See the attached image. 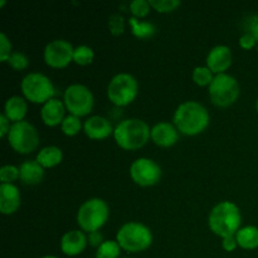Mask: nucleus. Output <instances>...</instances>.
<instances>
[{
    "label": "nucleus",
    "instance_id": "nucleus-1",
    "mask_svg": "<svg viewBox=\"0 0 258 258\" xmlns=\"http://www.w3.org/2000/svg\"><path fill=\"white\" fill-rule=\"evenodd\" d=\"M173 123L180 135L193 138L201 135L208 128L211 113L199 101H184L174 111Z\"/></svg>",
    "mask_w": 258,
    "mask_h": 258
},
{
    "label": "nucleus",
    "instance_id": "nucleus-2",
    "mask_svg": "<svg viewBox=\"0 0 258 258\" xmlns=\"http://www.w3.org/2000/svg\"><path fill=\"white\" fill-rule=\"evenodd\" d=\"M242 212L236 203L222 201L211 209L208 214V227L213 234L219 238L236 236L242 228Z\"/></svg>",
    "mask_w": 258,
    "mask_h": 258
},
{
    "label": "nucleus",
    "instance_id": "nucleus-3",
    "mask_svg": "<svg viewBox=\"0 0 258 258\" xmlns=\"http://www.w3.org/2000/svg\"><path fill=\"white\" fill-rule=\"evenodd\" d=\"M151 127L145 120L130 117L121 120L113 130L116 145L125 151H136L143 149L150 141Z\"/></svg>",
    "mask_w": 258,
    "mask_h": 258
},
{
    "label": "nucleus",
    "instance_id": "nucleus-4",
    "mask_svg": "<svg viewBox=\"0 0 258 258\" xmlns=\"http://www.w3.org/2000/svg\"><path fill=\"white\" fill-rule=\"evenodd\" d=\"M115 239L122 251L136 254L150 248L154 242V234L143 222L130 221L117 229Z\"/></svg>",
    "mask_w": 258,
    "mask_h": 258
},
{
    "label": "nucleus",
    "instance_id": "nucleus-5",
    "mask_svg": "<svg viewBox=\"0 0 258 258\" xmlns=\"http://www.w3.org/2000/svg\"><path fill=\"white\" fill-rule=\"evenodd\" d=\"M110 218V207L107 202L98 197L83 202L76 213V222L81 231L85 233L101 231Z\"/></svg>",
    "mask_w": 258,
    "mask_h": 258
},
{
    "label": "nucleus",
    "instance_id": "nucleus-6",
    "mask_svg": "<svg viewBox=\"0 0 258 258\" xmlns=\"http://www.w3.org/2000/svg\"><path fill=\"white\" fill-rule=\"evenodd\" d=\"M139 95V81L127 72L116 73L106 87L107 100L116 107H126L136 100Z\"/></svg>",
    "mask_w": 258,
    "mask_h": 258
},
{
    "label": "nucleus",
    "instance_id": "nucleus-7",
    "mask_svg": "<svg viewBox=\"0 0 258 258\" xmlns=\"http://www.w3.org/2000/svg\"><path fill=\"white\" fill-rule=\"evenodd\" d=\"M20 92L29 103L42 106L54 98L55 87L44 73L29 72L20 81Z\"/></svg>",
    "mask_w": 258,
    "mask_h": 258
},
{
    "label": "nucleus",
    "instance_id": "nucleus-8",
    "mask_svg": "<svg viewBox=\"0 0 258 258\" xmlns=\"http://www.w3.org/2000/svg\"><path fill=\"white\" fill-rule=\"evenodd\" d=\"M208 96L216 107L228 108L238 101L241 86L238 80L229 73L217 75L208 87Z\"/></svg>",
    "mask_w": 258,
    "mask_h": 258
},
{
    "label": "nucleus",
    "instance_id": "nucleus-9",
    "mask_svg": "<svg viewBox=\"0 0 258 258\" xmlns=\"http://www.w3.org/2000/svg\"><path fill=\"white\" fill-rule=\"evenodd\" d=\"M7 141L10 148L20 155H29L39 150L40 135L33 123L24 120L20 122L12 123Z\"/></svg>",
    "mask_w": 258,
    "mask_h": 258
},
{
    "label": "nucleus",
    "instance_id": "nucleus-10",
    "mask_svg": "<svg viewBox=\"0 0 258 258\" xmlns=\"http://www.w3.org/2000/svg\"><path fill=\"white\" fill-rule=\"evenodd\" d=\"M63 102L67 112L77 117H88L95 107V96L92 91L82 83H71L63 91Z\"/></svg>",
    "mask_w": 258,
    "mask_h": 258
},
{
    "label": "nucleus",
    "instance_id": "nucleus-11",
    "mask_svg": "<svg viewBox=\"0 0 258 258\" xmlns=\"http://www.w3.org/2000/svg\"><path fill=\"white\" fill-rule=\"evenodd\" d=\"M130 178L141 188H151L159 184L163 176V169L154 159L141 156L135 159L128 168Z\"/></svg>",
    "mask_w": 258,
    "mask_h": 258
},
{
    "label": "nucleus",
    "instance_id": "nucleus-12",
    "mask_svg": "<svg viewBox=\"0 0 258 258\" xmlns=\"http://www.w3.org/2000/svg\"><path fill=\"white\" fill-rule=\"evenodd\" d=\"M75 47L67 39H53L45 44L43 49V60L45 64L53 70L67 68L73 62Z\"/></svg>",
    "mask_w": 258,
    "mask_h": 258
},
{
    "label": "nucleus",
    "instance_id": "nucleus-13",
    "mask_svg": "<svg viewBox=\"0 0 258 258\" xmlns=\"http://www.w3.org/2000/svg\"><path fill=\"white\" fill-rule=\"evenodd\" d=\"M232 64H233V53L231 48L226 44L212 47L206 57V66L216 76L228 73Z\"/></svg>",
    "mask_w": 258,
    "mask_h": 258
},
{
    "label": "nucleus",
    "instance_id": "nucleus-14",
    "mask_svg": "<svg viewBox=\"0 0 258 258\" xmlns=\"http://www.w3.org/2000/svg\"><path fill=\"white\" fill-rule=\"evenodd\" d=\"M112 122L101 115H91L83 121V133L90 140L102 141L113 135Z\"/></svg>",
    "mask_w": 258,
    "mask_h": 258
},
{
    "label": "nucleus",
    "instance_id": "nucleus-15",
    "mask_svg": "<svg viewBox=\"0 0 258 258\" xmlns=\"http://www.w3.org/2000/svg\"><path fill=\"white\" fill-rule=\"evenodd\" d=\"M180 138V133L173 122L159 121L151 126L150 141L159 148L168 149L175 145Z\"/></svg>",
    "mask_w": 258,
    "mask_h": 258
},
{
    "label": "nucleus",
    "instance_id": "nucleus-16",
    "mask_svg": "<svg viewBox=\"0 0 258 258\" xmlns=\"http://www.w3.org/2000/svg\"><path fill=\"white\" fill-rule=\"evenodd\" d=\"M87 233L78 229H71L63 233L59 241V248L63 254L67 257H76L80 256L87 248Z\"/></svg>",
    "mask_w": 258,
    "mask_h": 258
},
{
    "label": "nucleus",
    "instance_id": "nucleus-17",
    "mask_svg": "<svg viewBox=\"0 0 258 258\" xmlns=\"http://www.w3.org/2000/svg\"><path fill=\"white\" fill-rule=\"evenodd\" d=\"M39 116L43 125H45L47 127H57V126L62 125L63 120L67 116V108H66L63 100L54 97L42 105Z\"/></svg>",
    "mask_w": 258,
    "mask_h": 258
},
{
    "label": "nucleus",
    "instance_id": "nucleus-18",
    "mask_svg": "<svg viewBox=\"0 0 258 258\" xmlns=\"http://www.w3.org/2000/svg\"><path fill=\"white\" fill-rule=\"evenodd\" d=\"M22 206V194L15 184H0V213L13 216Z\"/></svg>",
    "mask_w": 258,
    "mask_h": 258
},
{
    "label": "nucleus",
    "instance_id": "nucleus-19",
    "mask_svg": "<svg viewBox=\"0 0 258 258\" xmlns=\"http://www.w3.org/2000/svg\"><path fill=\"white\" fill-rule=\"evenodd\" d=\"M19 180L24 185H38L44 179L45 169L35 159H28L19 165Z\"/></svg>",
    "mask_w": 258,
    "mask_h": 258
},
{
    "label": "nucleus",
    "instance_id": "nucleus-20",
    "mask_svg": "<svg viewBox=\"0 0 258 258\" xmlns=\"http://www.w3.org/2000/svg\"><path fill=\"white\" fill-rule=\"evenodd\" d=\"M28 103L29 102L22 95L10 96L5 101L3 113L12 123L24 121L28 113Z\"/></svg>",
    "mask_w": 258,
    "mask_h": 258
},
{
    "label": "nucleus",
    "instance_id": "nucleus-21",
    "mask_svg": "<svg viewBox=\"0 0 258 258\" xmlns=\"http://www.w3.org/2000/svg\"><path fill=\"white\" fill-rule=\"evenodd\" d=\"M63 150L57 145H48L37 151L35 160L47 170L59 165L63 161Z\"/></svg>",
    "mask_w": 258,
    "mask_h": 258
},
{
    "label": "nucleus",
    "instance_id": "nucleus-22",
    "mask_svg": "<svg viewBox=\"0 0 258 258\" xmlns=\"http://www.w3.org/2000/svg\"><path fill=\"white\" fill-rule=\"evenodd\" d=\"M127 25L131 30V34L140 40L151 39L156 34V27L154 23L145 19H136L130 17L127 19Z\"/></svg>",
    "mask_w": 258,
    "mask_h": 258
},
{
    "label": "nucleus",
    "instance_id": "nucleus-23",
    "mask_svg": "<svg viewBox=\"0 0 258 258\" xmlns=\"http://www.w3.org/2000/svg\"><path fill=\"white\" fill-rule=\"evenodd\" d=\"M238 248L244 251H254L258 248V227L256 226H242L236 233Z\"/></svg>",
    "mask_w": 258,
    "mask_h": 258
},
{
    "label": "nucleus",
    "instance_id": "nucleus-24",
    "mask_svg": "<svg viewBox=\"0 0 258 258\" xmlns=\"http://www.w3.org/2000/svg\"><path fill=\"white\" fill-rule=\"evenodd\" d=\"M95 60V50L92 47L87 44H81L75 47V52H73V63L81 67H86V66L92 64Z\"/></svg>",
    "mask_w": 258,
    "mask_h": 258
},
{
    "label": "nucleus",
    "instance_id": "nucleus-25",
    "mask_svg": "<svg viewBox=\"0 0 258 258\" xmlns=\"http://www.w3.org/2000/svg\"><path fill=\"white\" fill-rule=\"evenodd\" d=\"M59 127L63 135L68 136V138H75L81 131H83V121L81 117L68 113Z\"/></svg>",
    "mask_w": 258,
    "mask_h": 258
},
{
    "label": "nucleus",
    "instance_id": "nucleus-26",
    "mask_svg": "<svg viewBox=\"0 0 258 258\" xmlns=\"http://www.w3.org/2000/svg\"><path fill=\"white\" fill-rule=\"evenodd\" d=\"M214 77H216V75L207 66H197L191 71V81L199 87L208 88L211 83L213 82Z\"/></svg>",
    "mask_w": 258,
    "mask_h": 258
},
{
    "label": "nucleus",
    "instance_id": "nucleus-27",
    "mask_svg": "<svg viewBox=\"0 0 258 258\" xmlns=\"http://www.w3.org/2000/svg\"><path fill=\"white\" fill-rule=\"evenodd\" d=\"M121 247L116 239H106L97 249L95 258H121Z\"/></svg>",
    "mask_w": 258,
    "mask_h": 258
},
{
    "label": "nucleus",
    "instance_id": "nucleus-28",
    "mask_svg": "<svg viewBox=\"0 0 258 258\" xmlns=\"http://www.w3.org/2000/svg\"><path fill=\"white\" fill-rule=\"evenodd\" d=\"M126 25H127V20L120 13H113V14H111L108 17L107 27L111 35H113V37H120V35H122L125 33Z\"/></svg>",
    "mask_w": 258,
    "mask_h": 258
},
{
    "label": "nucleus",
    "instance_id": "nucleus-29",
    "mask_svg": "<svg viewBox=\"0 0 258 258\" xmlns=\"http://www.w3.org/2000/svg\"><path fill=\"white\" fill-rule=\"evenodd\" d=\"M151 10L153 8L150 5V0H133L128 4V12L131 13V17L136 19H145Z\"/></svg>",
    "mask_w": 258,
    "mask_h": 258
},
{
    "label": "nucleus",
    "instance_id": "nucleus-30",
    "mask_svg": "<svg viewBox=\"0 0 258 258\" xmlns=\"http://www.w3.org/2000/svg\"><path fill=\"white\" fill-rule=\"evenodd\" d=\"M29 63V57H28L24 52L14 50V52L12 53V55L9 57V59H8L7 64L9 66L12 70H14L15 72H22V71L28 70Z\"/></svg>",
    "mask_w": 258,
    "mask_h": 258
},
{
    "label": "nucleus",
    "instance_id": "nucleus-31",
    "mask_svg": "<svg viewBox=\"0 0 258 258\" xmlns=\"http://www.w3.org/2000/svg\"><path fill=\"white\" fill-rule=\"evenodd\" d=\"M20 173L19 166L13 165V164H5L0 169V184H14L19 180Z\"/></svg>",
    "mask_w": 258,
    "mask_h": 258
},
{
    "label": "nucleus",
    "instance_id": "nucleus-32",
    "mask_svg": "<svg viewBox=\"0 0 258 258\" xmlns=\"http://www.w3.org/2000/svg\"><path fill=\"white\" fill-rule=\"evenodd\" d=\"M150 5L156 13L169 14L178 9L181 5V2L179 0H150Z\"/></svg>",
    "mask_w": 258,
    "mask_h": 258
},
{
    "label": "nucleus",
    "instance_id": "nucleus-33",
    "mask_svg": "<svg viewBox=\"0 0 258 258\" xmlns=\"http://www.w3.org/2000/svg\"><path fill=\"white\" fill-rule=\"evenodd\" d=\"M242 28H243V33L251 34L258 42V13L247 15L242 20Z\"/></svg>",
    "mask_w": 258,
    "mask_h": 258
},
{
    "label": "nucleus",
    "instance_id": "nucleus-34",
    "mask_svg": "<svg viewBox=\"0 0 258 258\" xmlns=\"http://www.w3.org/2000/svg\"><path fill=\"white\" fill-rule=\"evenodd\" d=\"M13 52L12 40L5 33H0V62L7 63Z\"/></svg>",
    "mask_w": 258,
    "mask_h": 258
},
{
    "label": "nucleus",
    "instance_id": "nucleus-35",
    "mask_svg": "<svg viewBox=\"0 0 258 258\" xmlns=\"http://www.w3.org/2000/svg\"><path fill=\"white\" fill-rule=\"evenodd\" d=\"M258 42L256 38L252 37L251 34H247V33H242V35L238 39V45L243 50H251L253 48H257Z\"/></svg>",
    "mask_w": 258,
    "mask_h": 258
},
{
    "label": "nucleus",
    "instance_id": "nucleus-36",
    "mask_svg": "<svg viewBox=\"0 0 258 258\" xmlns=\"http://www.w3.org/2000/svg\"><path fill=\"white\" fill-rule=\"evenodd\" d=\"M87 241H88V246H91V247H93V248L97 249L98 247H100L101 244L106 241V239L103 238V234L101 233L100 231H97V232H92V233H88Z\"/></svg>",
    "mask_w": 258,
    "mask_h": 258
},
{
    "label": "nucleus",
    "instance_id": "nucleus-37",
    "mask_svg": "<svg viewBox=\"0 0 258 258\" xmlns=\"http://www.w3.org/2000/svg\"><path fill=\"white\" fill-rule=\"evenodd\" d=\"M221 246L226 252H233L238 248L236 236H227L224 238H221Z\"/></svg>",
    "mask_w": 258,
    "mask_h": 258
},
{
    "label": "nucleus",
    "instance_id": "nucleus-38",
    "mask_svg": "<svg viewBox=\"0 0 258 258\" xmlns=\"http://www.w3.org/2000/svg\"><path fill=\"white\" fill-rule=\"evenodd\" d=\"M10 127H12V122L8 120V117L4 113H2V115H0V136H2L3 139H7L8 134H9L10 131Z\"/></svg>",
    "mask_w": 258,
    "mask_h": 258
},
{
    "label": "nucleus",
    "instance_id": "nucleus-39",
    "mask_svg": "<svg viewBox=\"0 0 258 258\" xmlns=\"http://www.w3.org/2000/svg\"><path fill=\"white\" fill-rule=\"evenodd\" d=\"M39 258H58L57 256H52V254H47V256H43V257H39Z\"/></svg>",
    "mask_w": 258,
    "mask_h": 258
},
{
    "label": "nucleus",
    "instance_id": "nucleus-40",
    "mask_svg": "<svg viewBox=\"0 0 258 258\" xmlns=\"http://www.w3.org/2000/svg\"><path fill=\"white\" fill-rule=\"evenodd\" d=\"M5 4H7V2H5V0H0V9H2Z\"/></svg>",
    "mask_w": 258,
    "mask_h": 258
},
{
    "label": "nucleus",
    "instance_id": "nucleus-41",
    "mask_svg": "<svg viewBox=\"0 0 258 258\" xmlns=\"http://www.w3.org/2000/svg\"><path fill=\"white\" fill-rule=\"evenodd\" d=\"M256 112H257V115H258V97H257V100H256Z\"/></svg>",
    "mask_w": 258,
    "mask_h": 258
},
{
    "label": "nucleus",
    "instance_id": "nucleus-42",
    "mask_svg": "<svg viewBox=\"0 0 258 258\" xmlns=\"http://www.w3.org/2000/svg\"><path fill=\"white\" fill-rule=\"evenodd\" d=\"M256 49H257V55H258V44H257V48H256Z\"/></svg>",
    "mask_w": 258,
    "mask_h": 258
},
{
    "label": "nucleus",
    "instance_id": "nucleus-43",
    "mask_svg": "<svg viewBox=\"0 0 258 258\" xmlns=\"http://www.w3.org/2000/svg\"><path fill=\"white\" fill-rule=\"evenodd\" d=\"M121 258H128V257H121Z\"/></svg>",
    "mask_w": 258,
    "mask_h": 258
}]
</instances>
